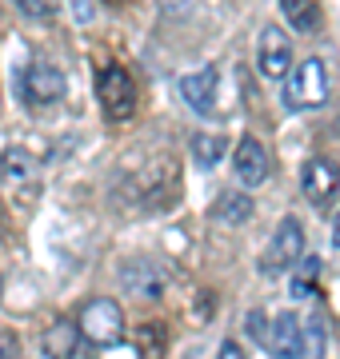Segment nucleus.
<instances>
[{
    "instance_id": "obj_24",
    "label": "nucleus",
    "mask_w": 340,
    "mask_h": 359,
    "mask_svg": "<svg viewBox=\"0 0 340 359\" xmlns=\"http://www.w3.org/2000/svg\"><path fill=\"white\" fill-rule=\"evenodd\" d=\"M4 228H8V219H4V204H0V236H4Z\"/></svg>"
},
{
    "instance_id": "obj_8",
    "label": "nucleus",
    "mask_w": 340,
    "mask_h": 359,
    "mask_svg": "<svg viewBox=\"0 0 340 359\" xmlns=\"http://www.w3.org/2000/svg\"><path fill=\"white\" fill-rule=\"evenodd\" d=\"M181 96L192 112L212 116L216 112V108H212V104H216V68L204 65V68H197V72H188V76L181 80Z\"/></svg>"
},
{
    "instance_id": "obj_13",
    "label": "nucleus",
    "mask_w": 340,
    "mask_h": 359,
    "mask_svg": "<svg viewBox=\"0 0 340 359\" xmlns=\"http://www.w3.org/2000/svg\"><path fill=\"white\" fill-rule=\"evenodd\" d=\"M188 148H192V160H197L200 168H216L224 160V152H228V140H224V136H209V132H197V136L188 140Z\"/></svg>"
},
{
    "instance_id": "obj_19",
    "label": "nucleus",
    "mask_w": 340,
    "mask_h": 359,
    "mask_svg": "<svg viewBox=\"0 0 340 359\" xmlns=\"http://www.w3.org/2000/svg\"><path fill=\"white\" fill-rule=\"evenodd\" d=\"M16 4H20L28 16H53V8H56V0H16Z\"/></svg>"
},
{
    "instance_id": "obj_7",
    "label": "nucleus",
    "mask_w": 340,
    "mask_h": 359,
    "mask_svg": "<svg viewBox=\"0 0 340 359\" xmlns=\"http://www.w3.org/2000/svg\"><path fill=\"white\" fill-rule=\"evenodd\" d=\"M336 188H340V172L328 160H320V156H313L308 164L301 168V192L308 196V204H316V208H325L332 196H336Z\"/></svg>"
},
{
    "instance_id": "obj_1",
    "label": "nucleus",
    "mask_w": 340,
    "mask_h": 359,
    "mask_svg": "<svg viewBox=\"0 0 340 359\" xmlns=\"http://www.w3.org/2000/svg\"><path fill=\"white\" fill-rule=\"evenodd\" d=\"M328 100V68L325 60H301V65L288 72L285 80V104L288 112H316V108H325Z\"/></svg>"
},
{
    "instance_id": "obj_14",
    "label": "nucleus",
    "mask_w": 340,
    "mask_h": 359,
    "mask_svg": "<svg viewBox=\"0 0 340 359\" xmlns=\"http://www.w3.org/2000/svg\"><path fill=\"white\" fill-rule=\"evenodd\" d=\"M280 13H285V20L296 32H313L316 25H320V13H316L313 0H280Z\"/></svg>"
},
{
    "instance_id": "obj_17",
    "label": "nucleus",
    "mask_w": 340,
    "mask_h": 359,
    "mask_svg": "<svg viewBox=\"0 0 340 359\" xmlns=\"http://www.w3.org/2000/svg\"><path fill=\"white\" fill-rule=\"evenodd\" d=\"M304 351H308V359L325 355V320L320 316H313V320L304 323Z\"/></svg>"
},
{
    "instance_id": "obj_11",
    "label": "nucleus",
    "mask_w": 340,
    "mask_h": 359,
    "mask_svg": "<svg viewBox=\"0 0 340 359\" xmlns=\"http://www.w3.org/2000/svg\"><path fill=\"white\" fill-rule=\"evenodd\" d=\"M80 339H84V332H80V323L72 320H56L48 332H44V339H40V347H44V355L48 359H72L77 355Z\"/></svg>"
},
{
    "instance_id": "obj_12",
    "label": "nucleus",
    "mask_w": 340,
    "mask_h": 359,
    "mask_svg": "<svg viewBox=\"0 0 340 359\" xmlns=\"http://www.w3.org/2000/svg\"><path fill=\"white\" fill-rule=\"evenodd\" d=\"M252 196L249 192H221L216 196V208H212V216L224 219V224H249L252 219Z\"/></svg>"
},
{
    "instance_id": "obj_21",
    "label": "nucleus",
    "mask_w": 340,
    "mask_h": 359,
    "mask_svg": "<svg viewBox=\"0 0 340 359\" xmlns=\"http://www.w3.org/2000/svg\"><path fill=\"white\" fill-rule=\"evenodd\" d=\"M320 276V259L316 256H304L301 259V280H316Z\"/></svg>"
},
{
    "instance_id": "obj_4",
    "label": "nucleus",
    "mask_w": 340,
    "mask_h": 359,
    "mask_svg": "<svg viewBox=\"0 0 340 359\" xmlns=\"http://www.w3.org/2000/svg\"><path fill=\"white\" fill-rule=\"evenodd\" d=\"M96 96H100V108H105L108 120H129L136 112V80L124 72L120 65H108L96 80Z\"/></svg>"
},
{
    "instance_id": "obj_23",
    "label": "nucleus",
    "mask_w": 340,
    "mask_h": 359,
    "mask_svg": "<svg viewBox=\"0 0 340 359\" xmlns=\"http://www.w3.org/2000/svg\"><path fill=\"white\" fill-rule=\"evenodd\" d=\"M72 8H77V20L84 25V20H92V8H84V0H72Z\"/></svg>"
},
{
    "instance_id": "obj_16",
    "label": "nucleus",
    "mask_w": 340,
    "mask_h": 359,
    "mask_svg": "<svg viewBox=\"0 0 340 359\" xmlns=\"http://www.w3.org/2000/svg\"><path fill=\"white\" fill-rule=\"evenodd\" d=\"M0 168H4L8 180H28L32 172H37V160H32L25 148H8V152L0 156Z\"/></svg>"
},
{
    "instance_id": "obj_15",
    "label": "nucleus",
    "mask_w": 340,
    "mask_h": 359,
    "mask_svg": "<svg viewBox=\"0 0 340 359\" xmlns=\"http://www.w3.org/2000/svg\"><path fill=\"white\" fill-rule=\"evenodd\" d=\"M136 347H140V359H164L169 351V335L160 323H144L140 332H136Z\"/></svg>"
},
{
    "instance_id": "obj_9",
    "label": "nucleus",
    "mask_w": 340,
    "mask_h": 359,
    "mask_svg": "<svg viewBox=\"0 0 340 359\" xmlns=\"http://www.w3.org/2000/svg\"><path fill=\"white\" fill-rule=\"evenodd\" d=\"M233 168H236V176H240V184H249V188H256V184L268 180V156H264V148L252 136H244V140L236 144Z\"/></svg>"
},
{
    "instance_id": "obj_5",
    "label": "nucleus",
    "mask_w": 340,
    "mask_h": 359,
    "mask_svg": "<svg viewBox=\"0 0 340 359\" xmlns=\"http://www.w3.org/2000/svg\"><path fill=\"white\" fill-rule=\"evenodd\" d=\"M65 96V72L48 60H32V65L20 72V100L32 104V108H48Z\"/></svg>"
},
{
    "instance_id": "obj_10",
    "label": "nucleus",
    "mask_w": 340,
    "mask_h": 359,
    "mask_svg": "<svg viewBox=\"0 0 340 359\" xmlns=\"http://www.w3.org/2000/svg\"><path fill=\"white\" fill-rule=\"evenodd\" d=\"M273 359H301V347H304V332H301V320L292 311H280L273 320Z\"/></svg>"
},
{
    "instance_id": "obj_2",
    "label": "nucleus",
    "mask_w": 340,
    "mask_h": 359,
    "mask_svg": "<svg viewBox=\"0 0 340 359\" xmlns=\"http://www.w3.org/2000/svg\"><path fill=\"white\" fill-rule=\"evenodd\" d=\"M80 332L96 347H112L124 339V311L117 299H89L80 308Z\"/></svg>"
},
{
    "instance_id": "obj_6",
    "label": "nucleus",
    "mask_w": 340,
    "mask_h": 359,
    "mask_svg": "<svg viewBox=\"0 0 340 359\" xmlns=\"http://www.w3.org/2000/svg\"><path fill=\"white\" fill-rule=\"evenodd\" d=\"M256 65H261V72L268 80H288V72H292V44H288V36L280 32L276 25H268L261 32V44H256Z\"/></svg>"
},
{
    "instance_id": "obj_18",
    "label": "nucleus",
    "mask_w": 340,
    "mask_h": 359,
    "mask_svg": "<svg viewBox=\"0 0 340 359\" xmlns=\"http://www.w3.org/2000/svg\"><path fill=\"white\" fill-rule=\"evenodd\" d=\"M244 327H249V335L256 339V344H268L273 335H268V323H264L261 311H249V320H244Z\"/></svg>"
},
{
    "instance_id": "obj_22",
    "label": "nucleus",
    "mask_w": 340,
    "mask_h": 359,
    "mask_svg": "<svg viewBox=\"0 0 340 359\" xmlns=\"http://www.w3.org/2000/svg\"><path fill=\"white\" fill-rule=\"evenodd\" d=\"M221 359H244V351H240V344L228 339V344H221Z\"/></svg>"
},
{
    "instance_id": "obj_20",
    "label": "nucleus",
    "mask_w": 340,
    "mask_h": 359,
    "mask_svg": "<svg viewBox=\"0 0 340 359\" xmlns=\"http://www.w3.org/2000/svg\"><path fill=\"white\" fill-rule=\"evenodd\" d=\"M16 355H20V344H16V335L0 327V359H16Z\"/></svg>"
},
{
    "instance_id": "obj_3",
    "label": "nucleus",
    "mask_w": 340,
    "mask_h": 359,
    "mask_svg": "<svg viewBox=\"0 0 340 359\" xmlns=\"http://www.w3.org/2000/svg\"><path fill=\"white\" fill-rule=\"evenodd\" d=\"M301 256H304V228H301V219L296 216H285L280 224H276L268 248H264L261 271L264 276H280V271H288Z\"/></svg>"
}]
</instances>
